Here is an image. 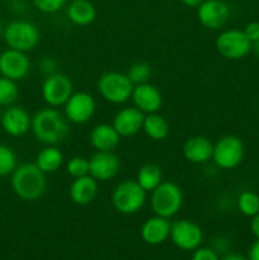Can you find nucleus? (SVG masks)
Here are the masks:
<instances>
[{
    "instance_id": "obj_25",
    "label": "nucleus",
    "mask_w": 259,
    "mask_h": 260,
    "mask_svg": "<svg viewBox=\"0 0 259 260\" xmlns=\"http://www.w3.org/2000/svg\"><path fill=\"white\" fill-rule=\"evenodd\" d=\"M136 182L146 190L147 193L152 192L160 183L163 182L161 168L152 162L144 164L136 174Z\"/></svg>"
},
{
    "instance_id": "obj_9",
    "label": "nucleus",
    "mask_w": 259,
    "mask_h": 260,
    "mask_svg": "<svg viewBox=\"0 0 259 260\" xmlns=\"http://www.w3.org/2000/svg\"><path fill=\"white\" fill-rule=\"evenodd\" d=\"M253 43L248 40L244 30L228 29L221 32L215 41L217 52L226 60H240L251 51Z\"/></svg>"
},
{
    "instance_id": "obj_15",
    "label": "nucleus",
    "mask_w": 259,
    "mask_h": 260,
    "mask_svg": "<svg viewBox=\"0 0 259 260\" xmlns=\"http://www.w3.org/2000/svg\"><path fill=\"white\" fill-rule=\"evenodd\" d=\"M131 99L134 102V106L144 114L157 113L163 106L161 93L151 83L135 85Z\"/></svg>"
},
{
    "instance_id": "obj_5",
    "label": "nucleus",
    "mask_w": 259,
    "mask_h": 260,
    "mask_svg": "<svg viewBox=\"0 0 259 260\" xmlns=\"http://www.w3.org/2000/svg\"><path fill=\"white\" fill-rule=\"evenodd\" d=\"M98 91L111 104H124L131 99L134 84L128 76L118 71H107L98 79Z\"/></svg>"
},
{
    "instance_id": "obj_34",
    "label": "nucleus",
    "mask_w": 259,
    "mask_h": 260,
    "mask_svg": "<svg viewBox=\"0 0 259 260\" xmlns=\"http://www.w3.org/2000/svg\"><path fill=\"white\" fill-rule=\"evenodd\" d=\"M244 33L251 43L259 40V22H251L244 29Z\"/></svg>"
},
{
    "instance_id": "obj_23",
    "label": "nucleus",
    "mask_w": 259,
    "mask_h": 260,
    "mask_svg": "<svg viewBox=\"0 0 259 260\" xmlns=\"http://www.w3.org/2000/svg\"><path fill=\"white\" fill-rule=\"evenodd\" d=\"M63 164V154L58 147L47 145L43 147L36 157V165L42 170L45 174H52L57 172Z\"/></svg>"
},
{
    "instance_id": "obj_26",
    "label": "nucleus",
    "mask_w": 259,
    "mask_h": 260,
    "mask_svg": "<svg viewBox=\"0 0 259 260\" xmlns=\"http://www.w3.org/2000/svg\"><path fill=\"white\" fill-rule=\"evenodd\" d=\"M238 208L244 216L253 217L259 213V196L250 190H244L238 198Z\"/></svg>"
},
{
    "instance_id": "obj_6",
    "label": "nucleus",
    "mask_w": 259,
    "mask_h": 260,
    "mask_svg": "<svg viewBox=\"0 0 259 260\" xmlns=\"http://www.w3.org/2000/svg\"><path fill=\"white\" fill-rule=\"evenodd\" d=\"M3 37L8 47L29 52L40 43V29L28 20H13L3 30Z\"/></svg>"
},
{
    "instance_id": "obj_37",
    "label": "nucleus",
    "mask_w": 259,
    "mask_h": 260,
    "mask_svg": "<svg viewBox=\"0 0 259 260\" xmlns=\"http://www.w3.org/2000/svg\"><path fill=\"white\" fill-rule=\"evenodd\" d=\"M183 5L188 8H198L205 0H180Z\"/></svg>"
},
{
    "instance_id": "obj_36",
    "label": "nucleus",
    "mask_w": 259,
    "mask_h": 260,
    "mask_svg": "<svg viewBox=\"0 0 259 260\" xmlns=\"http://www.w3.org/2000/svg\"><path fill=\"white\" fill-rule=\"evenodd\" d=\"M249 260H259V239H256L249 250Z\"/></svg>"
},
{
    "instance_id": "obj_33",
    "label": "nucleus",
    "mask_w": 259,
    "mask_h": 260,
    "mask_svg": "<svg viewBox=\"0 0 259 260\" xmlns=\"http://www.w3.org/2000/svg\"><path fill=\"white\" fill-rule=\"evenodd\" d=\"M41 71L45 74L46 76L51 75V74L56 73V69H57V62H56L55 58L52 57H43L40 62Z\"/></svg>"
},
{
    "instance_id": "obj_11",
    "label": "nucleus",
    "mask_w": 259,
    "mask_h": 260,
    "mask_svg": "<svg viewBox=\"0 0 259 260\" xmlns=\"http://www.w3.org/2000/svg\"><path fill=\"white\" fill-rule=\"evenodd\" d=\"M170 239L178 249L195 251L203 241V233L200 226L190 220H178L170 226Z\"/></svg>"
},
{
    "instance_id": "obj_19",
    "label": "nucleus",
    "mask_w": 259,
    "mask_h": 260,
    "mask_svg": "<svg viewBox=\"0 0 259 260\" xmlns=\"http://www.w3.org/2000/svg\"><path fill=\"white\" fill-rule=\"evenodd\" d=\"M170 226L172 223H170L169 218L154 215L142 223L140 235H141L142 240L149 245H159L170 236Z\"/></svg>"
},
{
    "instance_id": "obj_1",
    "label": "nucleus",
    "mask_w": 259,
    "mask_h": 260,
    "mask_svg": "<svg viewBox=\"0 0 259 260\" xmlns=\"http://www.w3.org/2000/svg\"><path fill=\"white\" fill-rule=\"evenodd\" d=\"M30 129L36 139L46 146L47 145L56 146L61 144L70 134L69 121L66 117L52 107L40 109L32 117Z\"/></svg>"
},
{
    "instance_id": "obj_28",
    "label": "nucleus",
    "mask_w": 259,
    "mask_h": 260,
    "mask_svg": "<svg viewBox=\"0 0 259 260\" xmlns=\"http://www.w3.org/2000/svg\"><path fill=\"white\" fill-rule=\"evenodd\" d=\"M19 95V90L14 80L4 78H0V106L10 107L15 103Z\"/></svg>"
},
{
    "instance_id": "obj_14",
    "label": "nucleus",
    "mask_w": 259,
    "mask_h": 260,
    "mask_svg": "<svg viewBox=\"0 0 259 260\" xmlns=\"http://www.w3.org/2000/svg\"><path fill=\"white\" fill-rule=\"evenodd\" d=\"M29 57L22 51L8 48L0 55V74L10 80H22L29 74Z\"/></svg>"
},
{
    "instance_id": "obj_8",
    "label": "nucleus",
    "mask_w": 259,
    "mask_h": 260,
    "mask_svg": "<svg viewBox=\"0 0 259 260\" xmlns=\"http://www.w3.org/2000/svg\"><path fill=\"white\" fill-rule=\"evenodd\" d=\"M74 93L73 81L62 73H53L47 75L41 86V94L48 107L58 108L69 101Z\"/></svg>"
},
{
    "instance_id": "obj_17",
    "label": "nucleus",
    "mask_w": 259,
    "mask_h": 260,
    "mask_svg": "<svg viewBox=\"0 0 259 260\" xmlns=\"http://www.w3.org/2000/svg\"><path fill=\"white\" fill-rule=\"evenodd\" d=\"M145 114L136 107H126L118 111L114 116L112 126L116 128L121 137H131L142 129Z\"/></svg>"
},
{
    "instance_id": "obj_41",
    "label": "nucleus",
    "mask_w": 259,
    "mask_h": 260,
    "mask_svg": "<svg viewBox=\"0 0 259 260\" xmlns=\"http://www.w3.org/2000/svg\"><path fill=\"white\" fill-rule=\"evenodd\" d=\"M0 118H2V113H0Z\"/></svg>"
},
{
    "instance_id": "obj_35",
    "label": "nucleus",
    "mask_w": 259,
    "mask_h": 260,
    "mask_svg": "<svg viewBox=\"0 0 259 260\" xmlns=\"http://www.w3.org/2000/svg\"><path fill=\"white\" fill-rule=\"evenodd\" d=\"M250 230H251V233H253V235L255 236L256 239H259V213H256L255 216H253V217H251Z\"/></svg>"
},
{
    "instance_id": "obj_13",
    "label": "nucleus",
    "mask_w": 259,
    "mask_h": 260,
    "mask_svg": "<svg viewBox=\"0 0 259 260\" xmlns=\"http://www.w3.org/2000/svg\"><path fill=\"white\" fill-rule=\"evenodd\" d=\"M121 160L113 151H96L89 159V175L96 182H107L119 173Z\"/></svg>"
},
{
    "instance_id": "obj_40",
    "label": "nucleus",
    "mask_w": 259,
    "mask_h": 260,
    "mask_svg": "<svg viewBox=\"0 0 259 260\" xmlns=\"http://www.w3.org/2000/svg\"><path fill=\"white\" fill-rule=\"evenodd\" d=\"M3 30H4V29H3V25H2V23H0V36L3 35Z\"/></svg>"
},
{
    "instance_id": "obj_12",
    "label": "nucleus",
    "mask_w": 259,
    "mask_h": 260,
    "mask_svg": "<svg viewBox=\"0 0 259 260\" xmlns=\"http://www.w3.org/2000/svg\"><path fill=\"white\" fill-rule=\"evenodd\" d=\"M197 18L207 29H221L230 18V8L222 0H205L197 8Z\"/></svg>"
},
{
    "instance_id": "obj_32",
    "label": "nucleus",
    "mask_w": 259,
    "mask_h": 260,
    "mask_svg": "<svg viewBox=\"0 0 259 260\" xmlns=\"http://www.w3.org/2000/svg\"><path fill=\"white\" fill-rule=\"evenodd\" d=\"M190 260H220L217 253L210 248H198L193 253Z\"/></svg>"
},
{
    "instance_id": "obj_24",
    "label": "nucleus",
    "mask_w": 259,
    "mask_h": 260,
    "mask_svg": "<svg viewBox=\"0 0 259 260\" xmlns=\"http://www.w3.org/2000/svg\"><path fill=\"white\" fill-rule=\"evenodd\" d=\"M142 131L149 139L154 140V141H161L169 136L170 126L167 119L160 116L159 113L145 114Z\"/></svg>"
},
{
    "instance_id": "obj_20",
    "label": "nucleus",
    "mask_w": 259,
    "mask_h": 260,
    "mask_svg": "<svg viewBox=\"0 0 259 260\" xmlns=\"http://www.w3.org/2000/svg\"><path fill=\"white\" fill-rule=\"evenodd\" d=\"M98 196V182L90 175L76 178L69 188V197L75 205L88 206Z\"/></svg>"
},
{
    "instance_id": "obj_27",
    "label": "nucleus",
    "mask_w": 259,
    "mask_h": 260,
    "mask_svg": "<svg viewBox=\"0 0 259 260\" xmlns=\"http://www.w3.org/2000/svg\"><path fill=\"white\" fill-rule=\"evenodd\" d=\"M126 75L128 76L134 85H139V84L149 83L152 75V69L150 63L140 61V62H135L130 66Z\"/></svg>"
},
{
    "instance_id": "obj_30",
    "label": "nucleus",
    "mask_w": 259,
    "mask_h": 260,
    "mask_svg": "<svg viewBox=\"0 0 259 260\" xmlns=\"http://www.w3.org/2000/svg\"><path fill=\"white\" fill-rule=\"evenodd\" d=\"M66 172L73 179L89 175V159L84 156H73L66 162Z\"/></svg>"
},
{
    "instance_id": "obj_10",
    "label": "nucleus",
    "mask_w": 259,
    "mask_h": 260,
    "mask_svg": "<svg viewBox=\"0 0 259 260\" xmlns=\"http://www.w3.org/2000/svg\"><path fill=\"white\" fill-rule=\"evenodd\" d=\"M96 103L91 94L86 91L73 93L69 101L63 104V116L69 123L85 124L95 114Z\"/></svg>"
},
{
    "instance_id": "obj_4",
    "label": "nucleus",
    "mask_w": 259,
    "mask_h": 260,
    "mask_svg": "<svg viewBox=\"0 0 259 260\" xmlns=\"http://www.w3.org/2000/svg\"><path fill=\"white\" fill-rule=\"evenodd\" d=\"M147 192L136 182V179H124L114 187L112 192V205L122 215H135L146 203Z\"/></svg>"
},
{
    "instance_id": "obj_18",
    "label": "nucleus",
    "mask_w": 259,
    "mask_h": 260,
    "mask_svg": "<svg viewBox=\"0 0 259 260\" xmlns=\"http://www.w3.org/2000/svg\"><path fill=\"white\" fill-rule=\"evenodd\" d=\"M213 144L205 136H192L183 145V156L190 164H206L212 159Z\"/></svg>"
},
{
    "instance_id": "obj_22",
    "label": "nucleus",
    "mask_w": 259,
    "mask_h": 260,
    "mask_svg": "<svg viewBox=\"0 0 259 260\" xmlns=\"http://www.w3.org/2000/svg\"><path fill=\"white\" fill-rule=\"evenodd\" d=\"M66 17L78 27H86L96 18V9L89 0H73L66 8Z\"/></svg>"
},
{
    "instance_id": "obj_21",
    "label": "nucleus",
    "mask_w": 259,
    "mask_h": 260,
    "mask_svg": "<svg viewBox=\"0 0 259 260\" xmlns=\"http://www.w3.org/2000/svg\"><path fill=\"white\" fill-rule=\"evenodd\" d=\"M89 141L96 151H113L119 145L121 136L112 124L101 123L91 128Z\"/></svg>"
},
{
    "instance_id": "obj_31",
    "label": "nucleus",
    "mask_w": 259,
    "mask_h": 260,
    "mask_svg": "<svg viewBox=\"0 0 259 260\" xmlns=\"http://www.w3.org/2000/svg\"><path fill=\"white\" fill-rule=\"evenodd\" d=\"M32 3L43 14H55L66 7L68 0H32Z\"/></svg>"
},
{
    "instance_id": "obj_16",
    "label": "nucleus",
    "mask_w": 259,
    "mask_h": 260,
    "mask_svg": "<svg viewBox=\"0 0 259 260\" xmlns=\"http://www.w3.org/2000/svg\"><path fill=\"white\" fill-rule=\"evenodd\" d=\"M3 129L12 137H20L27 134L32 126V117L24 108L10 106L2 114Z\"/></svg>"
},
{
    "instance_id": "obj_2",
    "label": "nucleus",
    "mask_w": 259,
    "mask_h": 260,
    "mask_svg": "<svg viewBox=\"0 0 259 260\" xmlns=\"http://www.w3.org/2000/svg\"><path fill=\"white\" fill-rule=\"evenodd\" d=\"M12 188L18 198L28 202L38 201L47 190L46 174L36 162L19 165L12 173Z\"/></svg>"
},
{
    "instance_id": "obj_29",
    "label": "nucleus",
    "mask_w": 259,
    "mask_h": 260,
    "mask_svg": "<svg viewBox=\"0 0 259 260\" xmlns=\"http://www.w3.org/2000/svg\"><path fill=\"white\" fill-rule=\"evenodd\" d=\"M17 168V155L12 147L0 144V177H5Z\"/></svg>"
},
{
    "instance_id": "obj_38",
    "label": "nucleus",
    "mask_w": 259,
    "mask_h": 260,
    "mask_svg": "<svg viewBox=\"0 0 259 260\" xmlns=\"http://www.w3.org/2000/svg\"><path fill=\"white\" fill-rule=\"evenodd\" d=\"M222 260H249V258L238 255V254H230V255L225 256V258H223Z\"/></svg>"
},
{
    "instance_id": "obj_7",
    "label": "nucleus",
    "mask_w": 259,
    "mask_h": 260,
    "mask_svg": "<svg viewBox=\"0 0 259 260\" xmlns=\"http://www.w3.org/2000/svg\"><path fill=\"white\" fill-rule=\"evenodd\" d=\"M244 144L240 137L226 135L213 144L212 160L220 169L231 170L240 165L244 159Z\"/></svg>"
},
{
    "instance_id": "obj_3",
    "label": "nucleus",
    "mask_w": 259,
    "mask_h": 260,
    "mask_svg": "<svg viewBox=\"0 0 259 260\" xmlns=\"http://www.w3.org/2000/svg\"><path fill=\"white\" fill-rule=\"evenodd\" d=\"M183 190L177 183L163 180L150 196V207L154 215L172 218L183 206Z\"/></svg>"
},
{
    "instance_id": "obj_39",
    "label": "nucleus",
    "mask_w": 259,
    "mask_h": 260,
    "mask_svg": "<svg viewBox=\"0 0 259 260\" xmlns=\"http://www.w3.org/2000/svg\"><path fill=\"white\" fill-rule=\"evenodd\" d=\"M251 50L254 51L255 56L259 58V40L255 41V42H253V45H251Z\"/></svg>"
}]
</instances>
